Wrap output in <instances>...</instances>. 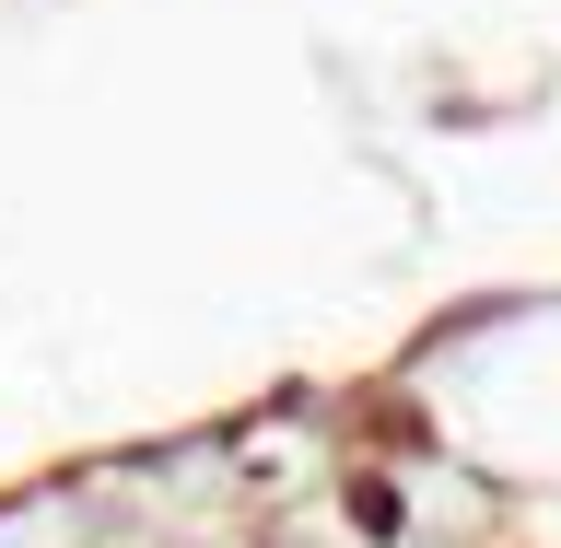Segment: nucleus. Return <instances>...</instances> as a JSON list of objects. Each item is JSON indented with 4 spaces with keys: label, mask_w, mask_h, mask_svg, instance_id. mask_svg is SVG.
I'll return each instance as SVG.
<instances>
[]
</instances>
